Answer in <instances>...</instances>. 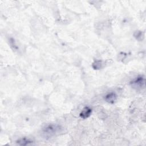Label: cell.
I'll use <instances>...</instances> for the list:
<instances>
[{
    "mask_svg": "<svg viewBox=\"0 0 146 146\" xmlns=\"http://www.w3.org/2000/svg\"><path fill=\"white\" fill-rule=\"evenodd\" d=\"M62 131V127L56 124H50L42 129L43 135L46 137H51Z\"/></svg>",
    "mask_w": 146,
    "mask_h": 146,
    "instance_id": "obj_1",
    "label": "cell"
},
{
    "mask_svg": "<svg viewBox=\"0 0 146 146\" xmlns=\"http://www.w3.org/2000/svg\"><path fill=\"white\" fill-rule=\"evenodd\" d=\"M130 84L136 90H140L145 86V78L143 76H139L130 82Z\"/></svg>",
    "mask_w": 146,
    "mask_h": 146,
    "instance_id": "obj_2",
    "label": "cell"
},
{
    "mask_svg": "<svg viewBox=\"0 0 146 146\" xmlns=\"http://www.w3.org/2000/svg\"><path fill=\"white\" fill-rule=\"evenodd\" d=\"M104 100L110 104H113L117 100V95L113 92L108 93L105 96Z\"/></svg>",
    "mask_w": 146,
    "mask_h": 146,
    "instance_id": "obj_3",
    "label": "cell"
},
{
    "mask_svg": "<svg viewBox=\"0 0 146 146\" xmlns=\"http://www.w3.org/2000/svg\"><path fill=\"white\" fill-rule=\"evenodd\" d=\"M92 113V109L89 107H84L82 111L80 112L79 115L80 117L83 119L88 118Z\"/></svg>",
    "mask_w": 146,
    "mask_h": 146,
    "instance_id": "obj_4",
    "label": "cell"
},
{
    "mask_svg": "<svg viewBox=\"0 0 146 146\" xmlns=\"http://www.w3.org/2000/svg\"><path fill=\"white\" fill-rule=\"evenodd\" d=\"M33 141L29 139H27L26 137L21 138L18 140H17L16 143L19 145H30L33 143Z\"/></svg>",
    "mask_w": 146,
    "mask_h": 146,
    "instance_id": "obj_5",
    "label": "cell"
},
{
    "mask_svg": "<svg viewBox=\"0 0 146 146\" xmlns=\"http://www.w3.org/2000/svg\"><path fill=\"white\" fill-rule=\"evenodd\" d=\"M102 60H96L92 63V67L95 70H99L102 67Z\"/></svg>",
    "mask_w": 146,
    "mask_h": 146,
    "instance_id": "obj_6",
    "label": "cell"
},
{
    "mask_svg": "<svg viewBox=\"0 0 146 146\" xmlns=\"http://www.w3.org/2000/svg\"><path fill=\"white\" fill-rule=\"evenodd\" d=\"M134 36L138 40H139V38H140V39H141V37L144 36V35H143L142 31H136L134 34Z\"/></svg>",
    "mask_w": 146,
    "mask_h": 146,
    "instance_id": "obj_7",
    "label": "cell"
}]
</instances>
